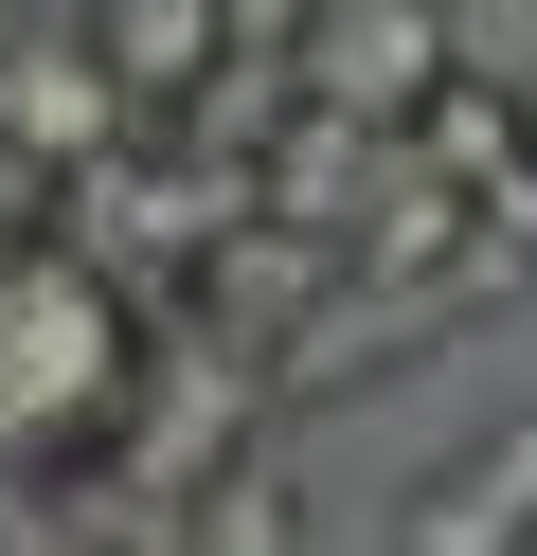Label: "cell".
Wrapping results in <instances>:
<instances>
[{"mask_svg": "<svg viewBox=\"0 0 537 556\" xmlns=\"http://www.w3.org/2000/svg\"><path fill=\"white\" fill-rule=\"evenodd\" d=\"M143 288L90 269L54 216H0V484H90L143 395Z\"/></svg>", "mask_w": 537, "mask_h": 556, "instance_id": "6da1fadb", "label": "cell"}, {"mask_svg": "<svg viewBox=\"0 0 537 556\" xmlns=\"http://www.w3.org/2000/svg\"><path fill=\"white\" fill-rule=\"evenodd\" d=\"M448 90H465L448 0H305V37H286V109L358 126V144H412Z\"/></svg>", "mask_w": 537, "mask_h": 556, "instance_id": "7a4b0ae2", "label": "cell"}, {"mask_svg": "<svg viewBox=\"0 0 537 556\" xmlns=\"http://www.w3.org/2000/svg\"><path fill=\"white\" fill-rule=\"evenodd\" d=\"M126 90H107V54L72 37V18H0V180L18 198H72L90 162H126Z\"/></svg>", "mask_w": 537, "mask_h": 556, "instance_id": "3957f363", "label": "cell"}, {"mask_svg": "<svg viewBox=\"0 0 537 556\" xmlns=\"http://www.w3.org/2000/svg\"><path fill=\"white\" fill-rule=\"evenodd\" d=\"M72 37L107 54V90H126L143 144H179L215 109V73H233V0H72Z\"/></svg>", "mask_w": 537, "mask_h": 556, "instance_id": "277c9868", "label": "cell"}, {"mask_svg": "<svg viewBox=\"0 0 537 556\" xmlns=\"http://www.w3.org/2000/svg\"><path fill=\"white\" fill-rule=\"evenodd\" d=\"M394 556H537V413H501L484 448H448L394 503Z\"/></svg>", "mask_w": 537, "mask_h": 556, "instance_id": "5b68a950", "label": "cell"}, {"mask_svg": "<svg viewBox=\"0 0 537 556\" xmlns=\"http://www.w3.org/2000/svg\"><path fill=\"white\" fill-rule=\"evenodd\" d=\"M501 109H520V162H537V90H501Z\"/></svg>", "mask_w": 537, "mask_h": 556, "instance_id": "8992f818", "label": "cell"}]
</instances>
